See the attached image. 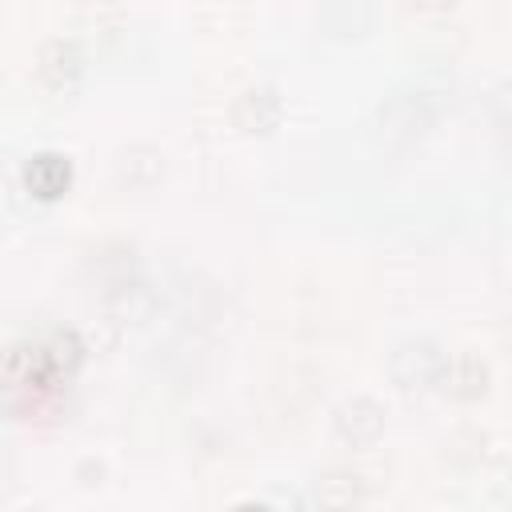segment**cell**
I'll return each instance as SVG.
<instances>
[{
  "instance_id": "cell-7",
  "label": "cell",
  "mask_w": 512,
  "mask_h": 512,
  "mask_svg": "<svg viewBox=\"0 0 512 512\" xmlns=\"http://www.w3.org/2000/svg\"><path fill=\"white\" fill-rule=\"evenodd\" d=\"M40 72H44L52 84H60L64 76H72V72H76V48L64 44V40H52V44L40 52Z\"/></svg>"
},
{
  "instance_id": "cell-8",
  "label": "cell",
  "mask_w": 512,
  "mask_h": 512,
  "mask_svg": "<svg viewBox=\"0 0 512 512\" xmlns=\"http://www.w3.org/2000/svg\"><path fill=\"white\" fill-rule=\"evenodd\" d=\"M236 512H272V508H264V504H240Z\"/></svg>"
},
{
  "instance_id": "cell-5",
  "label": "cell",
  "mask_w": 512,
  "mask_h": 512,
  "mask_svg": "<svg viewBox=\"0 0 512 512\" xmlns=\"http://www.w3.org/2000/svg\"><path fill=\"white\" fill-rule=\"evenodd\" d=\"M316 500H320L324 512H348V508L360 500V476H356V472H344V468L328 472V476L316 484Z\"/></svg>"
},
{
  "instance_id": "cell-9",
  "label": "cell",
  "mask_w": 512,
  "mask_h": 512,
  "mask_svg": "<svg viewBox=\"0 0 512 512\" xmlns=\"http://www.w3.org/2000/svg\"><path fill=\"white\" fill-rule=\"evenodd\" d=\"M24 512H40V508H24Z\"/></svg>"
},
{
  "instance_id": "cell-2",
  "label": "cell",
  "mask_w": 512,
  "mask_h": 512,
  "mask_svg": "<svg viewBox=\"0 0 512 512\" xmlns=\"http://www.w3.org/2000/svg\"><path fill=\"white\" fill-rule=\"evenodd\" d=\"M380 428H384V412L372 400H364V396L344 404L340 416H336V432L344 440H352V444H372L380 436Z\"/></svg>"
},
{
  "instance_id": "cell-3",
  "label": "cell",
  "mask_w": 512,
  "mask_h": 512,
  "mask_svg": "<svg viewBox=\"0 0 512 512\" xmlns=\"http://www.w3.org/2000/svg\"><path fill=\"white\" fill-rule=\"evenodd\" d=\"M68 160L64 156H56V152H40V156H32L28 160V168H24V180H28V188L36 192V196H60L64 188H68Z\"/></svg>"
},
{
  "instance_id": "cell-4",
  "label": "cell",
  "mask_w": 512,
  "mask_h": 512,
  "mask_svg": "<svg viewBox=\"0 0 512 512\" xmlns=\"http://www.w3.org/2000/svg\"><path fill=\"white\" fill-rule=\"evenodd\" d=\"M276 116H280V100H276L272 88H248L236 100V120L248 132H268L276 124Z\"/></svg>"
},
{
  "instance_id": "cell-6",
  "label": "cell",
  "mask_w": 512,
  "mask_h": 512,
  "mask_svg": "<svg viewBox=\"0 0 512 512\" xmlns=\"http://www.w3.org/2000/svg\"><path fill=\"white\" fill-rule=\"evenodd\" d=\"M440 380H444V388H452L456 396H476V392H484L488 368H484L480 360H472V356H460V360L444 364Z\"/></svg>"
},
{
  "instance_id": "cell-1",
  "label": "cell",
  "mask_w": 512,
  "mask_h": 512,
  "mask_svg": "<svg viewBox=\"0 0 512 512\" xmlns=\"http://www.w3.org/2000/svg\"><path fill=\"white\" fill-rule=\"evenodd\" d=\"M444 352L432 344V340H408L396 356H392V376L404 384V388H424L432 380H440L444 372Z\"/></svg>"
}]
</instances>
